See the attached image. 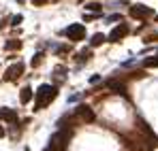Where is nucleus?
<instances>
[{
    "mask_svg": "<svg viewBox=\"0 0 158 151\" xmlns=\"http://www.w3.org/2000/svg\"><path fill=\"white\" fill-rule=\"evenodd\" d=\"M58 96V89L53 87V85H47V83H43L39 89H36V100H34V111H41V109H45L49 102L53 100Z\"/></svg>",
    "mask_w": 158,
    "mask_h": 151,
    "instance_id": "f257e3e1",
    "label": "nucleus"
},
{
    "mask_svg": "<svg viewBox=\"0 0 158 151\" xmlns=\"http://www.w3.org/2000/svg\"><path fill=\"white\" fill-rule=\"evenodd\" d=\"M69 138H71L69 132H64V130L56 132L52 138H49V145H47L45 151H64L66 147H69Z\"/></svg>",
    "mask_w": 158,
    "mask_h": 151,
    "instance_id": "f03ea898",
    "label": "nucleus"
},
{
    "mask_svg": "<svg viewBox=\"0 0 158 151\" xmlns=\"http://www.w3.org/2000/svg\"><path fill=\"white\" fill-rule=\"evenodd\" d=\"M64 34L69 41H81L85 36V28H83V24H71L64 30Z\"/></svg>",
    "mask_w": 158,
    "mask_h": 151,
    "instance_id": "7ed1b4c3",
    "label": "nucleus"
},
{
    "mask_svg": "<svg viewBox=\"0 0 158 151\" xmlns=\"http://www.w3.org/2000/svg\"><path fill=\"white\" fill-rule=\"evenodd\" d=\"M131 15L135 19H145V17H152L154 11L150 6H145V4H135V6H131Z\"/></svg>",
    "mask_w": 158,
    "mask_h": 151,
    "instance_id": "20e7f679",
    "label": "nucleus"
},
{
    "mask_svg": "<svg viewBox=\"0 0 158 151\" xmlns=\"http://www.w3.org/2000/svg\"><path fill=\"white\" fill-rule=\"evenodd\" d=\"M126 34H128V26H126V24H120V26H115V28L111 30L109 41H111V43H118V41H122Z\"/></svg>",
    "mask_w": 158,
    "mask_h": 151,
    "instance_id": "39448f33",
    "label": "nucleus"
},
{
    "mask_svg": "<svg viewBox=\"0 0 158 151\" xmlns=\"http://www.w3.org/2000/svg\"><path fill=\"white\" fill-rule=\"evenodd\" d=\"M77 115L81 121H94V111L88 104H79L77 106Z\"/></svg>",
    "mask_w": 158,
    "mask_h": 151,
    "instance_id": "423d86ee",
    "label": "nucleus"
},
{
    "mask_svg": "<svg viewBox=\"0 0 158 151\" xmlns=\"http://www.w3.org/2000/svg\"><path fill=\"white\" fill-rule=\"evenodd\" d=\"M22 73H24V64H13V66H9V68H6L4 79H6V81H13V79L22 77Z\"/></svg>",
    "mask_w": 158,
    "mask_h": 151,
    "instance_id": "0eeeda50",
    "label": "nucleus"
},
{
    "mask_svg": "<svg viewBox=\"0 0 158 151\" xmlns=\"http://www.w3.org/2000/svg\"><path fill=\"white\" fill-rule=\"evenodd\" d=\"M0 119L13 124V121H17V113H15L13 109H0Z\"/></svg>",
    "mask_w": 158,
    "mask_h": 151,
    "instance_id": "6e6552de",
    "label": "nucleus"
},
{
    "mask_svg": "<svg viewBox=\"0 0 158 151\" xmlns=\"http://www.w3.org/2000/svg\"><path fill=\"white\" fill-rule=\"evenodd\" d=\"M19 100H22V104H28V102L32 100V89H30V87H22V92H19Z\"/></svg>",
    "mask_w": 158,
    "mask_h": 151,
    "instance_id": "1a4fd4ad",
    "label": "nucleus"
},
{
    "mask_svg": "<svg viewBox=\"0 0 158 151\" xmlns=\"http://www.w3.org/2000/svg\"><path fill=\"white\" fill-rule=\"evenodd\" d=\"M105 41H107L105 34H94V36H92V41H90V45H92V47H98V45H103Z\"/></svg>",
    "mask_w": 158,
    "mask_h": 151,
    "instance_id": "9d476101",
    "label": "nucleus"
},
{
    "mask_svg": "<svg viewBox=\"0 0 158 151\" xmlns=\"http://www.w3.org/2000/svg\"><path fill=\"white\" fill-rule=\"evenodd\" d=\"M143 66H145V68H158V53L154 55V58L143 60Z\"/></svg>",
    "mask_w": 158,
    "mask_h": 151,
    "instance_id": "9b49d317",
    "label": "nucleus"
},
{
    "mask_svg": "<svg viewBox=\"0 0 158 151\" xmlns=\"http://www.w3.org/2000/svg\"><path fill=\"white\" fill-rule=\"evenodd\" d=\"M109 87H111V89H115L118 94H124V85H122V83H115V81H111V83H109Z\"/></svg>",
    "mask_w": 158,
    "mask_h": 151,
    "instance_id": "f8f14e48",
    "label": "nucleus"
},
{
    "mask_svg": "<svg viewBox=\"0 0 158 151\" xmlns=\"http://www.w3.org/2000/svg\"><path fill=\"white\" fill-rule=\"evenodd\" d=\"M85 9H88V11H94V13H98L103 6H101L98 2H90V4H85Z\"/></svg>",
    "mask_w": 158,
    "mask_h": 151,
    "instance_id": "ddd939ff",
    "label": "nucleus"
},
{
    "mask_svg": "<svg viewBox=\"0 0 158 151\" xmlns=\"http://www.w3.org/2000/svg\"><path fill=\"white\" fill-rule=\"evenodd\" d=\"M41 62H43V53H39L36 58H32V66H39Z\"/></svg>",
    "mask_w": 158,
    "mask_h": 151,
    "instance_id": "4468645a",
    "label": "nucleus"
},
{
    "mask_svg": "<svg viewBox=\"0 0 158 151\" xmlns=\"http://www.w3.org/2000/svg\"><path fill=\"white\" fill-rule=\"evenodd\" d=\"M19 45H22L19 41H17V43H15V41H11V43H6V49H15V47L19 49Z\"/></svg>",
    "mask_w": 158,
    "mask_h": 151,
    "instance_id": "2eb2a0df",
    "label": "nucleus"
},
{
    "mask_svg": "<svg viewBox=\"0 0 158 151\" xmlns=\"http://www.w3.org/2000/svg\"><path fill=\"white\" fill-rule=\"evenodd\" d=\"M47 0H32V4H36V6H41V4H45Z\"/></svg>",
    "mask_w": 158,
    "mask_h": 151,
    "instance_id": "dca6fc26",
    "label": "nucleus"
},
{
    "mask_svg": "<svg viewBox=\"0 0 158 151\" xmlns=\"http://www.w3.org/2000/svg\"><path fill=\"white\" fill-rule=\"evenodd\" d=\"M19 22H22V15H17V17H13V26H17Z\"/></svg>",
    "mask_w": 158,
    "mask_h": 151,
    "instance_id": "f3484780",
    "label": "nucleus"
},
{
    "mask_svg": "<svg viewBox=\"0 0 158 151\" xmlns=\"http://www.w3.org/2000/svg\"><path fill=\"white\" fill-rule=\"evenodd\" d=\"M0 136H4V130H2V128H0Z\"/></svg>",
    "mask_w": 158,
    "mask_h": 151,
    "instance_id": "a211bd4d",
    "label": "nucleus"
},
{
    "mask_svg": "<svg viewBox=\"0 0 158 151\" xmlns=\"http://www.w3.org/2000/svg\"><path fill=\"white\" fill-rule=\"evenodd\" d=\"M24 151H30V149H24Z\"/></svg>",
    "mask_w": 158,
    "mask_h": 151,
    "instance_id": "6ab92c4d",
    "label": "nucleus"
}]
</instances>
